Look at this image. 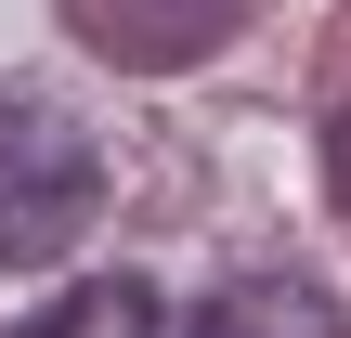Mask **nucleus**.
<instances>
[{
  "instance_id": "nucleus-3",
  "label": "nucleus",
  "mask_w": 351,
  "mask_h": 338,
  "mask_svg": "<svg viewBox=\"0 0 351 338\" xmlns=\"http://www.w3.org/2000/svg\"><path fill=\"white\" fill-rule=\"evenodd\" d=\"M78 26L117 52V65H182L234 26V0H78Z\"/></svg>"
},
{
  "instance_id": "nucleus-4",
  "label": "nucleus",
  "mask_w": 351,
  "mask_h": 338,
  "mask_svg": "<svg viewBox=\"0 0 351 338\" xmlns=\"http://www.w3.org/2000/svg\"><path fill=\"white\" fill-rule=\"evenodd\" d=\"M326 195H339V208H351V104H339V117H326Z\"/></svg>"
},
{
  "instance_id": "nucleus-5",
  "label": "nucleus",
  "mask_w": 351,
  "mask_h": 338,
  "mask_svg": "<svg viewBox=\"0 0 351 338\" xmlns=\"http://www.w3.org/2000/svg\"><path fill=\"white\" fill-rule=\"evenodd\" d=\"M78 326H91V313H78V300H65V313H39V326H26V338H78Z\"/></svg>"
},
{
  "instance_id": "nucleus-1",
  "label": "nucleus",
  "mask_w": 351,
  "mask_h": 338,
  "mask_svg": "<svg viewBox=\"0 0 351 338\" xmlns=\"http://www.w3.org/2000/svg\"><path fill=\"white\" fill-rule=\"evenodd\" d=\"M91 221H104V169H91L78 143H65V156H13V169H0V274L65 261Z\"/></svg>"
},
{
  "instance_id": "nucleus-2",
  "label": "nucleus",
  "mask_w": 351,
  "mask_h": 338,
  "mask_svg": "<svg viewBox=\"0 0 351 338\" xmlns=\"http://www.w3.org/2000/svg\"><path fill=\"white\" fill-rule=\"evenodd\" d=\"M182 338H339V300L313 274H234L182 313Z\"/></svg>"
}]
</instances>
